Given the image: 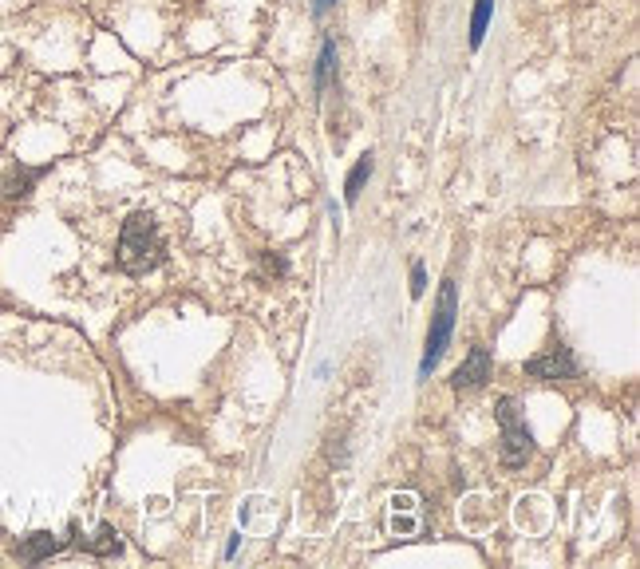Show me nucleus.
Here are the masks:
<instances>
[{
	"mask_svg": "<svg viewBox=\"0 0 640 569\" xmlns=\"http://www.w3.org/2000/svg\"><path fill=\"white\" fill-rule=\"evenodd\" d=\"M423 289H427V273H423V265H411V297L419 301Z\"/></svg>",
	"mask_w": 640,
	"mask_h": 569,
	"instance_id": "obj_11",
	"label": "nucleus"
},
{
	"mask_svg": "<svg viewBox=\"0 0 640 569\" xmlns=\"http://www.w3.org/2000/svg\"><path fill=\"white\" fill-rule=\"evenodd\" d=\"M52 554H60V542H56L52 534H28V538L16 546V558H20V562H44V558H52Z\"/></svg>",
	"mask_w": 640,
	"mask_h": 569,
	"instance_id": "obj_6",
	"label": "nucleus"
},
{
	"mask_svg": "<svg viewBox=\"0 0 640 569\" xmlns=\"http://www.w3.org/2000/svg\"><path fill=\"white\" fill-rule=\"evenodd\" d=\"M332 72H336V44H332V40H324V48H320V60H317V91H324V87H328Z\"/></svg>",
	"mask_w": 640,
	"mask_h": 569,
	"instance_id": "obj_9",
	"label": "nucleus"
},
{
	"mask_svg": "<svg viewBox=\"0 0 640 569\" xmlns=\"http://www.w3.org/2000/svg\"><path fill=\"white\" fill-rule=\"evenodd\" d=\"M490 16H494V0H475V12H471V48H482Z\"/></svg>",
	"mask_w": 640,
	"mask_h": 569,
	"instance_id": "obj_8",
	"label": "nucleus"
},
{
	"mask_svg": "<svg viewBox=\"0 0 640 569\" xmlns=\"http://www.w3.org/2000/svg\"><path fill=\"white\" fill-rule=\"evenodd\" d=\"M494 415H498V427H502V463L506 467H522L530 459V451H534V435H530V427H526V419L518 411V400L502 396Z\"/></svg>",
	"mask_w": 640,
	"mask_h": 569,
	"instance_id": "obj_3",
	"label": "nucleus"
},
{
	"mask_svg": "<svg viewBox=\"0 0 640 569\" xmlns=\"http://www.w3.org/2000/svg\"><path fill=\"white\" fill-rule=\"evenodd\" d=\"M526 376H534V380H573L577 376V360L565 348H550L546 356L526 360Z\"/></svg>",
	"mask_w": 640,
	"mask_h": 569,
	"instance_id": "obj_4",
	"label": "nucleus"
},
{
	"mask_svg": "<svg viewBox=\"0 0 640 569\" xmlns=\"http://www.w3.org/2000/svg\"><path fill=\"white\" fill-rule=\"evenodd\" d=\"M486 380H490V352H486L482 344H475V348L467 352V360L455 368L451 388H455V392H463V388H479V384H486Z\"/></svg>",
	"mask_w": 640,
	"mask_h": 569,
	"instance_id": "obj_5",
	"label": "nucleus"
},
{
	"mask_svg": "<svg viewBox=\"0 0 640 569\" xmlns=\"http://www.w3.org/2000/svg\"><path fill=\"white\" fill-rule=\"evenodd\" d=\"M238 546H241V534H230V546H226V558H234V554H238Z\"/></svg>",
	"mask_w": 640,
	"mask_h": 569,
	"instance_id": "obj_12",
	"label": "nucleus"
},
{
	"mask_svg": "<svg viewBox=\"0 0 640 569\" xmlns=\"http://www.w3.org/2000/svg\"><path fill=\"white\" fill-rule=\"evenodd\" d=\"M332 4H336V0H313V12H317V16H324Z\"/></svg>",
	"mask_w": 640,
	"mask_h": 569,
	"instance_id": "obj_13",
	"label": "nucleus"
},
{
	"mask_svg": "<svg viewBox=\"0 0 640 569\" xmlns=\"http://www.w3.org/2000/svg\"><path fill=\"white\" fill-rule=\"evenodd\" d=\"M162 257H166V245H162L155 218H151L147 210H135V214L123 222V234H119V253H115L119 269L139 277V273L159 269Z\"/></svg>",
	"mask_w": 640,
	"mask_h": 569,
	"instance_id": "obj_1",
	"label": "nucleus"
},
{
	"mask_svg": "<svg viewBox=\"0 0 640 569\" xmlns=\"http://www.w3.org/2000/svg\"><path fill=\"white\" fill-rule=\"evenodd\" d=\"M455 317H459V293H455V281L447 277L443 289H439L435 317H431L427 352H423V360H419V376H431V368L443 360V352H447V344H451V332H455Z\"/></svg>",
	"mask_w": 640,
	"mask_h": 569,
	"instance_id": "obj_2",
	"label": "nucleus"
},
{
	"mask_svg": "<svg viewBox=\"0 0 640 569\" xmlns=\"http://www.w3.org/2000/svg\"><path fill=\"white\" fill-rule=\"evenodd\" d=\"M83 550H91V554H119V534L111 530V526H99V538L95 542H80Z\"/></svg>",
	"mask_w": 640,
	"mask_h": 569,
	"instance_id": "obj_10",
	"label": "nucleus"
},
{
	"mask_svg": "<svg viewBox=\"0 0 640 569\" xmlns=\"http://www.w3.org/2000/svg\"><path fill=\"white\" fill-rule=\"evenodd\" d=\"M368 178H372V155H364L360 163L352 166V174H348V182H344V202H348V206L360 198V190H364Z\"/></svg>",
	"mask_w": 640,
	"mask_h": 569,
	"instance_id": "obj_7",
	"label": "nucleus"
}]
</instances>
